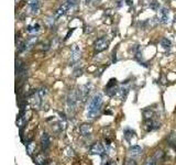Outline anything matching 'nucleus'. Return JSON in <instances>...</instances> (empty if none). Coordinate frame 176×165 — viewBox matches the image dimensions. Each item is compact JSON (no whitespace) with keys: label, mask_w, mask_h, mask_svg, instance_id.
<instances>
[{"label":"nucleus","mask_w":176,"mask_h":165,"mask_svg":"<svg viewBox=\"0 0 176 165\" xmlns=\"http://www.w3.org/2000/svg\"><path fill=\"white\" fill-rule=\"evenodd\" d=\"M82 74H83L82 68H76V69L74 70V75L76 76V77H78V76H82Z\"/></svg>","instance_id":"obj_29"},{"label":"nucleus","mask_w":176,"mask_h":165,"mask_svg":"<svg viewBox=\"0 0 176 165\" xmlns=\"http://www.w3.org/2000/svg\"><path fill=\"white\" fill-rule=\"evenodd\" d=\"M28 5H29V7L31 8L32 12L33 13L39 12V9H40L39 0H29V1H28Z\"/></svg>","instance_id":"obj_16"},{"label":"nucleus","mask_w":176,"mask_h":165,"mask_svg":"<svg viewBox=\"0 0 176 165\" xmlns=\"http://www.w3.org/2000/svg\"><path fill=\"white\" fill-rule=\"evenodd\" d=\"M82 56V51H80L79 46L76 44H73L70 47V65H74L80 60Z\"/></svg>","instance_id":"obj_3"},{"label":"nucleus","mask_w":176,"mask_h":165,"mask_svg":"<svg viewBox=\"0 0 176 165\" xmlns=\"http://www.w3.org/2000/svg\"><path fill=\"white\" fill-rule=\"evenodd\" d=\"M161 45L164 47V49H169V47H171V41H169V39H166V38H163V39H161Z\"/></svg>","instance_id":"obj_24"},{"label":"nucleus","mask_w":176,"mask_h":165,"mask_svg":"<svg viewBox=\"0 0 176 165\" xmlns=\"http://www.w3.org/2000/svg\"><path fill=\"white\" fill-rule=\"evenodd\" d=\"M128 152L131 156L134 158V156H139L142 154V149H141V146H139V145H132L129 148Z\"/></svg>","instance_id":"obj_14"},{"label":"nucleus","mask_w":176,"mask_h":165,"mask_svg":"<svg viewBox=\"0 0 176 165\" xmlns=\"http://www.w3.org/2000/svg\"><path fill=\"white\" fill-rule=\"evenodd\" d=\"M102 101H104L102 95L99 92L92 98L89 105H88V108H87V117L88 118H95L99 114L102 107Z\"/></svg>","instance_id":"obj_1"},{"label":"nucleus","mask_w":176,"mask_h":165,"mask_svg":"<svg viewBox=\"0 0 176 165\" xmlns=\"http://www.w3.org/2000/svg\"><path fill=\"white\" fill-rule=\"evenodd\" d=\"M70 5L67 2H64L57 10L55 11V15H54V19H60L62 16H64L66 12H67V10L70 9Z\"/></svg>","instance_id":"obj_11"},{"label":"nucleus","mask_w":176,"mask_h":165,"mask_svg":"<svg viewBox=\"0 0 176 165\" xmlns=\"http://www.w3.org/2000/svg\"><path fill=\"white\" fill-rule=\"evenodd\" d=\"M153 116H154V112H153L151 109H145L144 111H143V117H144V120L152 119Z\"/></svg>","instance_id":"obj_23"},{"label":"nucleus","mask_w":176,"mask_h":165,"mask_svg":"<svg viewBox=\"0 0 176 165\" xmlns=\"http://www.w3.org/2000/svg\"><path fill=\"white\" fill-rule=\"evenodd\" d=\"M25 148H27L28 154H29L30 156H32L33 155V152L36 149V144L34 143V142H28V143L25 144Z\"/></svg>","instance_id":"obj_21"},{"label":"nucleus","mask_w":176,"mask_h":165,"mask_svg":"<svg viewBox=\"0 0 176 165\" xmlns=\"http://www.w3.org/2000/svg\"><path fill=\"white\" fill-rule=\"evenodd\" d=\"M66 154H67L68 156H73L74 155V152H73V149H70V148H67V150H66Z\"/></svg>","instance_id":"obj_30"},{"label":"nucleus","mask_w":176,"mask_h":165,"mask_svg":"<svg viewBox=\"0 0 176 165\" xmlns=\"http://www.w3.org/2000/svg\"><path fill=\"white\" fill-rule=\"evenodd\" d=\"M40 141H41L42 149H43L44 151L47 150L48 146H50V144H51V138H50V136H48L46 132H43L42 136H41V139H40Z\"/></svg>","instance_id":"obj_12"},{"label":"nucleus","mask_w":176,"mask_h":165,"mask_svg":"<svg viewBox=\"0 0 176 165\" xmlns=\"http://www.w3.org/2000/svg\"><path fill=\"white\" fill-rule=\"evenodd\" d=\"M90 89H92V85H88V84H86V85L78 88L77 92H78V97H79L80 101H86L87 98H88V95H89Z\"/></svg>","instance_id":"obj_6"},{"label":"nucleus","mask_w":176,"mask_h":165,"mask_svg":"<svg viewBox=\"0 0 176 165\" xmlns=\"http://www.w3.org/2000/svg\"><path fill=\"white\" fill-rule=\"evenodd\" d=\"M92 130H93L92 124L89 123H83L82 126L79 127V131L83 136H89V134L92 133Z\"/></svg>","instance_id":"obj_15"},{"label":"nucleus","mask_w":176,"mask_h":165,"mask_svg":"<svg viewBox=\"0 0 176 165\" xmlns=\"http://www.w3.org/2000/svg\"><path fill=\"white\" fill-rule=\"evenodd\" d=\"M16 73H17V76H19L20 78L27 75V67L19 60L16 61Z\"/></svg>","instance_id":"obj_9"},{"label":"nucleus","mask_w":176,"mask_h":165,"mask_svg":"<svg viewBox=\"0 0 176 165\" xmlns=\"http://www.w3.org/2000/svg\"><path fill=\"white\" fill-rule=\"evenodd\" d=\"M27 31L28 33H31V34H35L40 31V25L39 23H33V25H30L29 27L27 28Z\"/></svg>","instance_id":"obj_18"},{"label":"nucleus","mask_w":176,"mask_h":165,"mask_svg":"<svg viewBox=\"0 0 176 165\" xmlns=\"http://www.w3.org/2000/svg\"><path fill=\"white\" fill-rule=\"evenodd\" d=\"M73 31H74V29H72V30H70V32H68V33H67V34H66V37H65V40H67V39H68V38H70V35H72Z\"/></svg>","instance_id":"obj_32"},{"label":"nucleus","mask_w":176,"mask_h":165,"mask_svg":"<svg viewBox=\"0 0 176 165\" xmlns=\"http://www.w3.org/2000/svg\"><path fill=\"white\" fill-rule=\"evenodd\" d=\"M109 45V41L106 39V38H100V39L96 40L94 44V47L97 52H102L104 50H106Z\"/></svg>","instance_id":"obj_7"},{"label":"nucleus","mask_w":176,"mask_h":165,"mask_svg":"<svg viewBox=\"0 0 176 165\" xmlns=\"http://www.w3.org/2000/svg\"><path fill=\"white\" fill-rule=\"evenodd\" d=\"M145 130L147 132L150 131H153V130H157L160 128V122L154 121L152 119H149V120H145Z\"/></svg>","instance_id":"obj_13"},{"label":"nucleus","mask_w":176,"mask_h":165,"mask_svg":"<svg viewBox=\"0 0 176 165\" xmlns=\"http://www.w3.org/2000/svg\"><path fill=\"white\" fill-rule=\"evenodd\" d=\"M66 2L70 5V8H73V7H76V6L78 5V0H66Z\"/></svg>","instance_id":"obj_27"},{"label":"nucleus","mask_w":176,"mask_h":165,"mask_svg":"<svg viewBox=\"0 0 176 165\" xmlns=\"http://www.w3.org/2000/svg\"><path fill=\"white\" fill-rule=\"evenodd\" d=\"M150 8L152 10H154V11H157L160 9V3L157 1H152V2L150 3Z\"/></svg>","instance_id":"obj_25"},{"label":"nucleus","mask_w":176,"mask_h":165,"mask_svg":"<svg viewBox=\"0 0 176 165\" xmlns=\"http://www.w3.org/2000/svg\"><path fill=\"white\" fill-rule=\"evenodd\" d=\"M129 89H130V88H129L128 86H122V87L119 88L118 92H119V97H120L121 100H124L125 98H127V96H128L129 94Z\"/></svg>","instance_id":"obj_17"},{"label":"nucleus","mask_w":176,"mask_h":165,"mask_svg":"<svg viewBox=\"0 0 176 165\" xmlns=\"http://www.w3.org/2000/svg\"><path fill=\"white\" fill-rule=\"evenodd\" d=\"M34 163L38 165H42V164H45L46 163V158L44 156V154L40 153V154H36L35 158H34Z\"/></svg>","instance_id":"obj_19"},{"label":"nucleus","mask_w":176,"mask_h":165,"mask_svg":"<svg viewBox=\"0 0 176 165\" xmlns=\"http://www.w3.org/2000/svg\"><path fill=\"white\" fill-rule=\"evenodd\" d=\"M124 164H133V165H134L135 162H134L133 160H127V161L124 162Z\"/></svg>","instance_id":"obj_31"},{"label":"nucleus","mask_w":176,"mask_h":165,"mask_svg":"<svg viewBox=\"0 0 176 165\" xmlns=\"http://www.w3.org/2000/svg\"><path fill=\"white\" fill-rule=\"evenodd\" d=\"M118 90H119V87L118 85H117V80L114 79V78L109 80L106 88H105V92H106V95L109 96V97H114L117 92H118Z\"/></svg>","instance_id":"obj_4"},{"label":"nucleus","mask_w":176,"mask_h":165,"mask_svg":"<svg viewBox=\"0 0 176 165\" xmlns=\"http://www.w3.org/2000/svg\"><path fill=\"white\" fill-rule=\"evenodd\" d=\"M144 164H147V165H154V164H156V162H155V158H147V161L144 162Z\"/></svg>","instance_id":"obj_28"},{"label":"nucleus","mask_w":176,"mask_h":165,"mask_svg":"<svg viewBox=\"0 0 176 165\" xmlns=\"http://www.w3.org/2000/svg\"><path fill=\"white\" fill-rule=\"evenodd\" d=\"M134 134H135V132L133 131V130H130V129H125V130H124V134H123V136H124L125 140L130 142L131 138H132V136H134Z\"/></svg>","instance_id":"obj_22"},{"label":"nucleus","mask_w":176,"mask_h":165,"mask_svg":"<svg viewBox=\"0 0 176 165\" xmlns=\"http://www.w3.org/2000/svg\"><path fill=\"white\" fill-rule=\"evenodd\" d=\"M163 156H164V153L162 152V151H156L154 154L155 160H161V158H163Z\"/></svg>","instance_id":"obj_26"},{"label":"nucleus","mask_w":176,"mask_h":165,"mask_svg":"<svg viewBox=\"0 0 176 165\" xmlns=\"http://www.w3.org/2000/svg\"><path fill=\"white\" fill-rule=\"evenodd\" d=\"M157 19H159V22H161L162 25H166L169 19V10L167 8H162L161 10H159Z\"/></svg>","instance_id":"obj_8"},{"label":"nucleus","mask_w":176,"mask_h":165,"mask_svg":"<svg viewBox=\"0 0 176 165\" xmlns=\"http://www.w3.org/2000/svg\"><path fill=\"white\" fill-rule=\"evenodd\" d=\"M89 153L92 154V155H100L102 156L105 153L104 146H102L100 143H94L92 146H90Z\"/></svg>","instance_id":"obj_10"},{"label":"nucleus","mask_w":176,"mask_h":165,"mask_svg":"<svg viewBox=\"0 0 176 165\" xmlns=\"http://www.w3.org/2000/svg\"><path fill=\"white\" fill-rule=\"evenodd\" d=\"M42 98H43V96L40 94L39 90L34 91L33 94L30 96V104H31L32 108H34V109H39L42 105Z\"/></svg>","instance_id":"obj_5"},{"label":"nucleus","mask_w":176,"mask_h":165,"mask_svg":"<svg viewBox=\"0 0 176 165\" xmlns=\"http://www.w3.org/2000/svg\"><path fill=\"white\" fill-rule=\"evenodd\" d=\"M36 42H38V37H31V38H29V39L27 40V42H25V46H27V51H29V50L31 49L32 46L35 45Z\"/></svg>","instance_id":"obj_20"},{"label":"nucleus","mask_w":176,"mask_h":165,"mask_svg":"<svg viewBox=\"0 0 176 165\" xmlns=\"http://www.w3.org/2000/svg\"><path fill=\"white\" fill-rule=\"evenodd\" d=\"M79 97H78L77 90H70L67 96V108L70 112L75 111L77 108V105L79 102Z\"/></svg>","instance_id":"obj_2"}]
</instances>
